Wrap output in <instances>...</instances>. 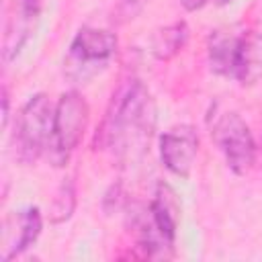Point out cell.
<instances>
[{
  "instance_id": "9a60e30c",
  "label": "cell",
  "mask_w": 262,
  "mask_h": 262,
  "mask_svg": "<svg viewBox=\"0 0 262 262\" xmlns=\"http://www.w3.org/2000/svg\"><path fill=\"white\" fill-rule=\"evenodd\" d=\"M123 201H125V192H123V186L117 182V184H113V186L106 190V194H104V199H102V209H104V213H106V215H113L115 211L121 209Z\"/></svg>"
},
{
  "instance_id": "6da1fadb",
  "label": "cell",
  "mask_w": 262,
  "mask_h": 262,
  "mask_svg": "<svg viewBox=\"0 0 262 262\" xmlns=\"http://www.w3.org/2000/svg\"><path fill=\"white\" fill-rule=\"evenodd\" d=\"M156 129V102L147 86L133 78L121 86L100 127V143L111 147L123 162L141 158ZM96 135V137H98Z\"/></svg>"
},
{
  "instance_id": "277c9868",
  "label": "cell",
  "mask_w": 262,
  "mask_h": 262,
  "mask_svg": "<svg viewBox=\"0 0 262 262\" xmlns=\"http://www.w3.org/2000/svg\"><path fill=\"white\" fill-rule=\"evenodd\" d=\"M117 47L119 41L113 31L82 27L70 43V51L66 59L68 76L84 80L86 76L96 74L117 55Z\"/></svg>"
},
{
  "instance_id": "4fadbf2b",
  "label": "cell",
  "mask_w": 262,
  "mask_h": 262,
  "mask_svg": "<svg viewBox=\"0 0 262 262\" xmlns=\"http://www.w3.org/2000/svg\"><path fill=\"white\" fill-rule=\"evenodd\" d=\"M76 209V186L72 178H63L55 190V196L49 207V221L53 225L66 223Z\"/></svg>"
},
{
  "instance_id": "2e32d148",
  "label": "cell",
  "mask_w": 262,
  "mask_h": 262,
  "mask_svg": "<svg viewBox=\"0 0 262 262\" xmlns=\"http://www.w3.org/2000/svg\"><path fill=\"white\" fill-rule=\"evenodd\" d=\"M178 2L182 4V8H184V10L194 12V10H201L209 0H178Z\"/></svg>"
},
{
  "instance_id": "ba28073f",
  "label": "cell",
  "mask_w": 262,
  "mask_h": 262,
  "mask_svg": "<svg viewBox=\"0 0 262 262\" xmlns=\"http://www.w3.org/2000/svg\"><path fill=\"white\" fill-rule=\"evenodd\" d=\"M12 231H4V254L2 260L8 262L10 258H16L20 254H25L41 235V227H43V219H41V211L37 207H29L25 211H18L12 219Z\"/></svg>"
},
{
  "instance_id": "30bf717a",
  "label": "cell",
  "mask_w": 262,
  "mask_h": 262,
  "mask_svg": "<svg viewBox=\"0 0 262 262\" xmlns=\"http://www.w3.org/2000/svg\"><path fill=\"white\" fill-rule=\"evenodd\" d=\"M244 33H235L231 29H217L209 35L207 43V57L209 68L217 76H233V66L239 49Z\"/></svg>"
},
{
  "instance_id": "5b68a950",
  "label": "cell",
  "mask_w": 262,
  "mask_h": 262,
  "mask_svg": "<svg viewBox=\"0 0 262 262\" xmlns=\"http://www.w3.org/2000/svg\"><path fill=\"white\" fill-rule=\"evenodd\" d=\"M211 135L225 156L229 170L244 176L256 162V141L246 121L235 111H225L213 121Z\"/></svg>"
},
{
  "instance_id": "7a4b0ae2",
  "label": "cell",
  "mask_w": 262,
  "mask_h": 262,
  "mask_svg": "<svg viewBox=\"0 0 262 262\" xmlns=\"http://www.w3.org/2000/svg\"><path fill=\"white\" fill-rule=\"evenodd\" d=\"M55 106L49 96L39 92L33 94L16 115L12 143L16 160L23 164H35L51 143Z\"/></svg>"
},
{
  "instance_id": "ac0fdd59",
  "label": "cell",
  "mask_w": 262,
  "mask_h": 262,
  "mask_svg": "<svg viewBox=\"0 0 262 262\" xmlns=\"http://www.w3.org/2000/svg\"><path fill=\"white\" fill-rule=\"evenodd\" d=\"M229 2H231V0H217V4H219V6H223V4H229Z\"/></svg>"
},
{
  "instance_id": "e0dca14e",
  "label": "cell",
  "mask_w": 262,
  "mask_h": 262,
  "mask_svg": "<svg viewBox=\"0 0 262 262\" xmlns=\"http://www.w3.org/2000/svg\"><path fill=\"white\" fill-rule=\"evenodd\" d=\"M8 104H10V98H8V90L2 88V127L8 125Z\"/></svg>"
},
{
  "instance_id": "5bb4252c",
  "label": "cell",
  "mask_w": 262,
  "mask_h": 262,
  "mask_svg": "<svg viewBox=\"0 0 262 262\" xmlns=\"http://www.w3.org/2000/svg\"><path fill=\"white\" fill-rule=\"evenodd\" d=\"M149 0H117L115 6V20L117 23H129L133 20L147 4Z\"/></svg>"
},
{
  "instance_id": "52a82bcc",
  "label": "cell",
  "mask_w": 262,
  "mask_h": 262,
  "mask_svg": "<svg viewBox=\"0 0 262 262\" xmlns=\"http://www.w3.org/2000/svg\"><path fill=\"white\" fill-rule=\"evenodd\" d=\"M41 14V0H14L12 8L6 18L4 29V43H2V57L4 61H12L25 43L35 35L37 23Z\"/></svg>"
},
{
  "instance_id": "9c48e42d",
  "label": "cell",
  "mask_w": 262,
  "mask_h": 262,
  "mask_svg": "<svg viewBox=\"0 0 262 262\" xmlns=\"http://www.w3.org/2000/svg\"><path fill=\"white\" fill-rule=\"evenodd\" d=\"M147 211H149V217H151L156 229L170 244H174V239H176V227H178L180 211H182L180 201H178L174 188L170 184H166V182H158L156 184L154 199L147 205Z\"/></svg>"
},
{
  "instance_id": "8fae6325",
  "label": "cell",
  "mask_w": 262,
  "mask_h": 262,
  "mask_svg": "<svg viewBox=\"0 0 262 262\" xmlns=\"http://www.w3.org/2000/svg\"><path fill=\"white\" fill-rule=\"evenodd\" d=\"M231 78L242 86H252L262 78V33L242 35Z\"/></svg>"
},
{
  "instance_id": "7c38bea8",
  "label": "cell",
  "mask_w": 262,
  "mask_h": 262,
  "mask_svg": "<svg viewBox=\"0 0 262 262\" xmlns=\"http://www.w3.org/2000/svg\"><path fill=\"white\" fill-rule=\"evenodd\" d=\"M188 41V25L184 20L166 25L151 35L149 51L160 61H170Z\"/></svg>"
},
{
  "instance_id": "3957f363",
  "label": "cell",
  "mask_w": 262,
  "mask_h": 262,
  "mask_svg": "<svg viewBox=\"0 0 262 262\" xmlns=\"http://www.w3.org/2000/svg\"><path fill=\"white\" fill-rule=\"evenodd\" d=\"M90 121V106L78 90H68L59 96L53 115V135L47 147V158L53 166L68 164L74 149L80 145Z\"/></svg>"
},
{
  "instance_id": "8992f818",
  "label": "cell",
  "mask_w": 262,
  "mask_h": 262,
  "mask_svg": "<svg viewBox=\"0 0 262 262\" xmlns=\"http://www.w3.org/2000/svg\"><path fill=\"white\" fill-rule=\"evenodd\" d=\"M199 154V133L190 125H176L160 135V158L180 178H188Z\"/></svg>"
}]
</instances>
